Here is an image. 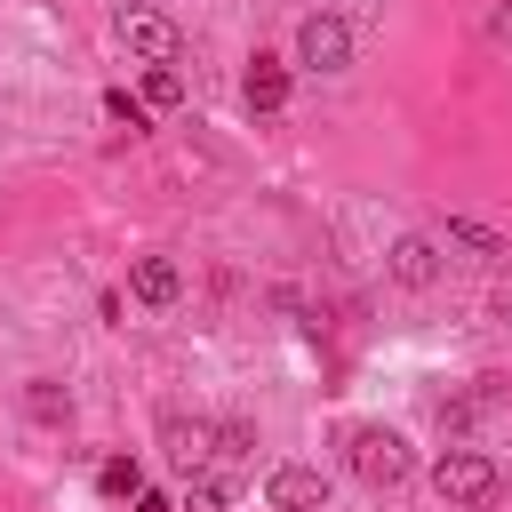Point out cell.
Masks as SVG:
<instances>
[{
  "instance_id": "30bf717a",
  "label": "cell",
  "mask_w": 512,
  "mask_h": 512,
  "mask_svg": "<svg viewBox=\"0 0 512 512\" xmlns=\"http://www.w3.org/2000/svg\"><path fill=\"white\" fill-rule=\"evenodd\" d=\"M208 440H216V424H200V416H192V424H184V416H168V456L184 464V480H192V472H200V464L216 456Z\"/></svg>"
},
{
  "instance_id": "5b68a950",
  "label": "cell",
  "mask_w": 512,
  "mask_h": 512,
  "mask_svg": "<svg viewBox=\"0 0 512 512\" xmlns=\"http://www.w3.org/2000/svg\"><path fill=\"white\" fill-rule=\"evenodd\" d=\"M264 496H272V512H328V472L320 464H280L264 480Z\"/></svg>"
},
{
  "instance_id": "6da1fadb",
  "label": "cell",
  "mask_w": 512,
  "mask_h": 512,
  "mask_svg": "<svg viewBox=\"0 0 512 512\" xmlns=\"http://www.w3.org/2000/svg\"><path fill=\"white\" fill-rule=\"evenodd\" d=\"M344 464H352L368 488H400L416 456H408V440H400L392 424H352V432H344Z\"/></svg>"
},
{
  "instance_id": "52a82bcc",
  "label": "cell",
  "mask_w": 512,
  "mask_h": 512,
  "mask_svg": "<svg viewBox=\"0 0 512 512\" xmlns=\"http://www.w3.org/2000/svg\"><path fill=\"white\" fill-rule=\"evenodd\" d=\"M240 96H248V112H280V104H288V64H280V56H248Z\"/></svg>"
},
{
  "instance_id": "ba28073f",
  "label": "cell",
  "mask_w": 512,
  "mask_h": 512,
  "mask_svg": "<svg viewBox=\"0 0 512 512\" xmlns=\"http://www.w3.org/2000/svg\"><path fill=\"white\" fill-rule=\"evenodd\" d=\"M128 288H136V304H176L184 296V272H176V256H136L128 264Z\"/></svg>"
},
{
  "instance_id": "9c48e42d",
  "label": "cell",
  "mask_w": 512,
  "mask_h": 512,
  "mask_svg": "<svg viewBox=\"0 0 512 512\" xmlns=\"http://www.w3.org/2000/svg\"><path fill=\"white\" fill-rule=\"evenodd\" d=\"M448 248H464V256H480V264H512V240L488 232V224H472V216H448Z\"/></svg>"
},
{
  "instance_id": "277c9868",
  "label": "cell",
  "mask_w": 512,
  "mask_h": 512,
  "mask_svg": "<svg viewBox=\"0 0 512 512\" xmlns=\"http://www.w3.org/2000/svg\"><path fill=\"white\" fill-rule=\"evenodd\" d=\"M296 64H304V72H344V64H352V24L328 16V8L304 16V24H296Z\"/></svg>"
},
{
  "instance_id": "4fadbf2b",
  "label": "cell",
  "mask_w": 512,
  "mask_h": 512,
  "mask_svg": "<svg viewBox=\"0 0 512 512\" xmlns=\"http://www.w3.org/2000/svg\"><path fill=\"white\" fill-rule=\"evenodd\" d=\"M168 104H184V72L176 64H144V112H168Z\"/></svg>"
},
{
  "instance_id": "9a60e30c",
  "label": "cell",
  "mask_w": 512,
  "mask_h": 512,
  "mask_svg": "<svg viewBox=\"0 0 512 512\" xmlns=\"http://www.w3.org/2000/svg\"><path fill=\"white\" fill-rule=\"evenodd\" d=\"M104 112H112L128 136H144V120H152V112H144V96H128V88H104Z\"/></svg>"
},
{
  "instance_id": "7c38bea8",
  "label": "cell",
  "mask_w": 512,
  "mask_h": 512,
  "mask_svg": "<svg viewBox=\"0 0 512 512\" xmlns=\"http://www.w3.org/2000/svg\"><path fill=\"white\" fill-rule=\"evenodd\" d=\"M96 488H104L112 504H136V496H144V464H136V456H104V464H96Z\"/></svg>"
},
{
  "instance_id": "e0dca14e",
  "label": "cell",
  "mask_w": 512,
  "mask_h": 512,
  "mask_svg": "<svg viewBox=\"0 0 512 512\" xmlns=\"http://www.w3.org/2000/svg\"><path fill=\"white\" fill-rule=\"evenodd\" d=\"M136 512H176V504H168L160 488H144V496H136Z\"/></svg>"
},
{
  "instance_id": "8fae6325",
  "label": "cell",
  "mask_w": 512,
  "mask_h": 512,
  "mask_svg": "<svg viewBox=\"0 0 512 512\" xmlns=\"http://www.w3.org/2000/svg\"><path fill=\"white\" fill-rule=\"evenodd\" d=\"M24 416H32V424H64V416H72V392H64L56 376H32V384H24Z\"/></svg>"
},
{
  "instance_id": "7a4b0ae2",
  "label": "cell",
  "mask_w": 512,
  "mask_h": 512,
  "mask_svg": "<svg viewBox=\"0 0 512 512\" xmlns=\"http://www.w3.org/2000/svg\"><path fill=\"white\" fill-rule=\"evenodd\" d=\"M432 496H440V504H488V496H496V456H480V448H440V456H432Z\"/></svg>"
},
{
  "instance_id": "5bb4252c",
  "label": "cell",
  "mask_w": 512,
  "mask_h": 512,
  "mask_svg": "<svg viewBox=\"0 0 512 512\" xmlns=\"http://www.w3.org/2000/svg\"><path fill=\"white\" fill-rule=\"evenodd\" d=\"M224 496H232V480H224V472H208V464L184 480V504H192V512H224Z\"/></svg>"
},
{
  "instance_id": "8992f818",
  "label": "cell",
  "mask_w": 512,
  "mask_h": 512,
  "mask_svg": "<svg viewBox=\"0 0 512 512\" xmlns=\"http://www.w3.org/2000/svg\"><path fill=\"white\" fill-rule=\"evenodd\" d=\"M384 272H392L400 288H432V280H440V240H432V232H400L392 256H384Z\"/></svg>"
},
{
  "instance_id": "2e32d148",
  "label": "cell",
  "mask_w": 512,
  "mask_h": 512,
  "mask_svg": "<svg viewBox=\"0 0 512 512\" xmlns=\"http://www.w3.org/2000/svg\"><path fill=\"white\" fill-rule=\"evenodd\" d=\"M488 40H496V48H512V0H496V8H488Z\"/></svg>"
},
{
  "instance_id": "3957f363",
  "label": "cell",
  "mask_w": 512,
  "mask_h": 512,
  "mask_svg": "<svg viewBox=\"0 0 512 512\" xmlns=\"http://www.w3.org/2000/svg\"><path fill=\"white\" fill-rule=\"evenodd\" d=\"M112 32H120V48H128L136 64H176V56H184L176 16H160V8H120V16H112Z\"/></svg>"
}]
</instances>
